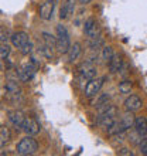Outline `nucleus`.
Returning a JSON list of instances; mask_svg holds the SVG:
<instances>
[{
    "instance_id": "obj_13",
    "label": "nucleus",
    "mask_w": 147,
    "mask_h": 156,
    "mask_svg": "<svg viewBox=\"0 0 147 156\" xmlns=\"http://www.w3.org/2000/svg\"><path fill=\"white\" fill-rule=\"evenodd\" d=\"M135 121H136V118L132 111H126V114H123V115L120 116V119H119V122H120V125H122V128L125 131H127V129H130V128L135 126Z\"/></svg>"
},
{
    "instance_id": "obj_19",
    "label": "nucleus",
    "mask_w": 147,
    "mask_h": 156,
    "mask_svg": "<svg viewBox=\"0 0 147 156\" xmlns=\"http://www.w3.org/2000/svg\"><path fill=\"white\" fill-rule=\"evenodd\" d=\"M99 115H113V116H116L118 115V108L115 107V105H112V104L106 102V104H103V105L99 107Z\"/></svg>"
},
{
    "instance_id": "obj_15",
    "label": "nucleus",
    "mask_w": 147,
    "mask_h": 156,
    "mask_svg": "<svg viewBox=\"0 0 147 156\" xmlns=\"http://www.w3.org/2000/svg\"><path fill=\"white\" fill-rule=\"evenodd\" d=\"M122 67H123V60L119 54H113V57L110 60L109 62V70L112 74H116L119 71H122Z\"/></svg>"
},
{
    "instance_id": "obj_26",
    "label": "nucleus",
    "mask_w": 147,
    "mask_h": 156,
    "mask_svg": "<svg viewBox=\"0 0 147 156\" xmlns=\"http://www.w3.org/2000/svg\"><path fill=\"white\" fill-rule=\"evenodd\" d=\"M118 153H119V155H125V156H133V152H132L130 149H127V148L119 149Z\"/></svg>"
},
{
    "instance_id": "obj_1",
    "label": "nucleus",
    "mask_w": 147,
    "mask_h": 156,
    "mask_svg": "<svg viewBox=\"0 0 147 156\" xmlns=\"http://www.w3.org/2000/svg\"><path fill=\"white\" fill-rule=\"evenodd\" d=\"M71 38H70V33L67 30L65 26L58 24L57 26V48L60 53L65 54L70 51L71 48Z\"/></svg>"
},
{
    "instance_id": "obj_24",
    "label": "nucleus",
    "mask_w": 147,
    "mask_h": 156,
    "mask_svg": "<svg viewBox=\"0 0 147 156\" xmlns=\"http://www.w3.org/2000/svg\"><path fill=\"white\" fill-rule=\"evenodd\" d=\"M108 97L106 94H102L101 97H99V99H95V101H92V104H94L95 107H101V105H103V104H106L108 102Z\"/></svg>"
},
{
    "instance_id": "obj_2",
    "label": "nucleus",
    "mask_w": 147,
    "mask_h": 156,
    "mask_svg": "<svg viewBox=\"0 0 147 156\" xmlns=\"http://www.w3.org/2000/svg\"><path fill=\"white\" fill-rule=\"evenodd\" d=\"M38 149V144L31 135L24 136L23 139L17 144V153L21 156H29V155H34Z\"/></svg>"
},
{
    "instance_id": "obj_3",
    "label": "nucleus",
    "mask_w": 147,
    "mask_h": 156,
    "mask_svg": "<svg viewBox=\"0 0 147 156\" xmlns=\"http://www.w3.org/2000/svg\"><path fill=\"white\" fill-rule=\"evenodd\" d=\"M105 80H106V77H95L86 82V85H85V95L86 97H88V98L96 97V95L101 92V90H102Z\"/></svg>"
},
{
    "instance_id": "obj_27",
    "label": "nucleus",
    "mask_w": 147,
    "mask_h": 156,
    "mask_svg": "<svg viewBox=\"0 0 147 156\" xmlns=\"http://www.w3.org/2000/svg\"><path fill=\"white\" fill-rule=\"evenodd\" d=\"M92 0H79V3L81 4H88V3H91Z\"/></svg>"
},
{
    "instance_id": "obj_12",
    "label": "nucleus",
    "mask_w": 147,
    "mask_h": 156,
    "mask_svg": "<svg viewBox=\"0 0 147 156\" xmlns=\"http://www.w3.org/2000/svg\"><path fill=\"white\" fill-rule=\"evenodd\" d=\"M74 10H75V0H65L61 7V12H60V19L61 20L70 19L74 14Z\"/></svg>"
},
{
    "instance_id": "obj_25",
    "label": "nucleus",
    "mask_w": 147,
    "mask_h": 156,
    "mask_svg": "<svg viewBox=\"0 0 147 156\" xmlns=\"http://www.w3.org/2000/svg\"><path fill=\"white\" fill-rule=\"evenodd\" d=\"M139 148H140V152L143 153V155H147V139H143L140 142Z\"/></svg>"
},
{
    "instance_id": "obj_7",
    "label": "nucleus",
    "mask_w": 147,
    "mask_h": 156,
    "mask_svg": "<svg viewBox=\"0 0 147 156\" xmlns=\"http://www.w3.org/2000/svg\"><path fill=\"white\" fill-rule=\"evenodd\" d=\"M10 38H12V44L14 45L16 48L20 50V51H23V50L31 43L30 36L26 33V31H17V33H14Z\"/></svg>"
},
{
    "instance_id": "obj_10",
    "label": "nucleus",
    "mask_w": 147,
    "mask_h": 156,
    "mask_svg": "<svg viewBox=\"0 0 147 156\" xmlns=\"http://www.w3.org/2000/svg\"><path fill=\"white\" fill-rule=\"evenodd\" d=\"M9 121H10V123H12L16 129L17 128L21 129V126H23V123H24V121H26V116H24V114H23V111L14 109V111L9 112Z\"/></svg>"
},
{
    "instance_id": "obj_14",
    "label": "nucleus",
    "mask_w": 147,
    "mask_h": 156,
    "mask_svg": "<svg viewBox=\"0 0 147 156\" xmlns=\"http://www.w3.org/2000/svg\"><path fill=\"white\" fill-rule=\"evenodd\" d=\"M135 129L139 136L147 135V119L144 116H137L135 121Z\"/></svg>"
},
{
    "instance_id": "obj_8",
    "label": "nucleus",
    "mask_w": 147,
    "mask_h": 156,
    "mask_svg": "<svg viewBox=\"0 0 147 156\" xmlns=\"http://www.w3.org/2000/svg\"><path fill=\"white\" fill-rule=\"evenodd\" d=\"M84 31H85L86 37L89 40H94V38H99L101 37V29H99L98 23L95 19H88L84 24Z\"/></svg>"
},
{
    "instance_id": "obj_21",
    "label": "nucleus",
    "mask_w": 147,
    "mask_h": 156,
    "mask_svg": "<svg viewBox=\"0 0 147 156\" xmlns=\"http://www.w3.org/2000/svg\"><path fill=\"white\" fill-rule=\"evenodd\" d=\"M43 40L45 45H48L50 48H57V37H54L48 33H43Z\"/></svg>"
},
{
    "instance_id": "obj_6",
    "label": "nucleus",
    "mask_w": 147,
    "mask_h": 156,
    "mask_svg": "<svg viewBox=\"0 0 147 156\" xmlns=\"http://www.w3.org/2000/svg\"><path fill=\"white\" fill-rule=\"evenodd\" d=\"M21 131L24 132L26 135H31V136H36L40 133L41 131V125L38 123V121L31 116H27L23 123V126H21Z\"/></svg>"
},
{
    "instance_id": "obj_16",
    "label": "nucleus",
    "mask_w": 147,
    "mask_h": 156,
    "mask_svg": "<svg viewBox=\"0 0 147 156\" xmlns=\"http://www.w3.org/2000/svg\"><path fill=\"white\" fill-rule=\"evenodd\" d=\"M116 122H118L116 116H113V115H99L98 116V123L102 128H106V129L112 128Z\"/></svg>"
},
{
    "instance_id": "obj_20",
    "label": "nucleus",
    "mask_w": 147,
    "mask_h": 156,
    "mask_svg": "<svg viewBox=\"0 0 147 156\" xmlns=\"http://www.w3.org/2000/svg\"><path fill=\"white\" fill-rule=\"evenodd\" d=\"M112 57H113V50H112V47H110V45H105V47H102V53H101L102 61L105 62V64H109L110 60H112Z\"/></svg>"
},
{
    "instance_id": "obj_4",
    "label": "nucleus",
    "mask_w": 147,
    "mask_h": 156,
    "mask_svg": "<svg viewBox=\"0 0 147 156\" xmlns=\"http://www.w3.org/2000/svg\"><path fill=\"white\" fill-rule=\"evenodd\" d=\"M36 71H37V66L34 61H27L24 62L23 66L17 70V75H19V80L23 82H27L30 81L31 78L36 75Z\"/></svg>"
},
{
    "instance_id": "obj_9",
    "label": "nucleus",
    "mask_w": 147,
    "mask_h": 156,
    "mask_svg": "<svg viewBox=\"0 0 147 156\" xmlns=\"http://www.w3.org/2000/svg\"><path fill=\"white\" fill-rule=\"evenodd\" d=\"M142 107H143V101H142V98H140L139 95H129L126 98V101H125L126 111L136 112V111H139Z\"/></svg>"
},
{
    "instance_id": "obj_5",
    "label": "nucleus",
    "mask_w": 147,
    "mask_h": 156,
    "mask_svg": "<svg viewBox=\"0 0 147 156\" xmlns=\"http://www.w3.org/2000/svg\"><path fill=\"white\" fill-rule=\"evenodd\" d=\"M79 75H81L82 80H86V81H89V80L96 77L98 75V70H96L95 62L92 60L82 62L81 67H79Z\"/></svg>"
},
{
    "instance_id": "obj_23",
    "label": "nucleus",
    "mask_w": 147,
    "mask_h": 156,
    "mask_svg": "<svg viewBox=\"0 0 147 156\" xmlns=\"http://www.w3.org/2000/svg\"><path fill=\"white\" fill-rule=\"evenodd\" d=\"M9 54H10V47L7 45V43H2V47H0V57L2 60H7Z\"/></svg>"
},
{
    "instance_id": "obj_18",
    "label": "nucleus",
    "mask_w": 147,
    "mask_h": 156,
    "mask_svg": "<svg viewBox=\"0 0 147 156\" xmlns=\"http://www.w3.org/2000/svg\"><path fill=\"white\" fill-rule=\"evenodd\" d=\"M10 139H12L10 129H9L6 125H2V128H0V146L4 148V146L10 142Z\"/></svg>"
},
{
    "instance_id": "obj_11",
    "label": "nucleus",
    "mask_w": 147,
    "mask_h": 156,
    "mask_svg": "<svg viewBox=\"0 0 147 156\" xmlns=\"http://www.w3.org/2000/svg\"><path fill=\"white\" fill-rule=\"evenodd\" d=\"M54 0H45L44 3L40 6V17L44 20H50L54 13Z\"/></svg>"
},
{
    "instance_id": "obj_22",
    "label": "nucleus",
    "mask_w": 147,
    "mask_h": 156,
    "mask_svg": "<svg viewBox=\"0 0 147 156\" xmlns=\"http://www.w3.org/2000/svg\"><path fill=\"white\" fill-rule=\"evenodd\" d=\"M132 87H133L132 81H127L126 80V81H122L119 84V91H120V94H130Z\"/></svg>"
},
{
    "instance_id": "obj_17",
    "label": "nucleus",
    "mask_w": 147,
    "mask_h": 156,
    "mask_svg": "<svg viewBox=\"0 0 147 156\" xmlns=\"http://www.w3.org/2000/svg\"><path fill=\"white\" fill-rule=\"evenodd\" d=\"M81 53H82L81 44H79V43H74V44L71 45L70 51H68V60H70L71 62L77 61L78 58H79V55H81Z\"/></svg>"
}]
</instances>
